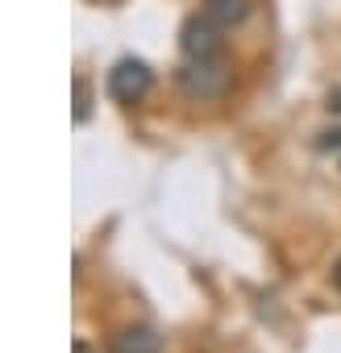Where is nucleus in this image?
<instances>
[{
  "label": "nucleus",
  "mask_w": 341,
  "mask_h": 353,
  "mask_svg": "<svg viewBox=\"0 0 341 353\" xmlns=\"http://www.w3.org/2000/svg\"><path fill=\"white\" fill-rule=\"evenodd\" d=\"M179 92L192 104H213L229 92V67L221 59H188L179 67Z\"/></svg>",
  "instance_id": "obj_1"
},
{
  "label": "nucleus",
  "mask_w": 341,
  "mask_h": 353,
  "mask_svg": "<svg viewBox=\"0 0 341 353\" xmlns=\"http://www.w3.org/2000/svg\"><path fill=\"white\" fill-rule=\"evenodd\" d=\"M225 34H229V30H221V26L208 21L204 13H192V17L184 21V30H179V50H184V59H221Z\"/></svg>",
  "instance_id": "obj_2"
},
{
  "label": "nucleus",
  "mask_w": 341,
  "mask_h": 353,
  "mask_svg": "<svg viewBox=\"0 0 341 353\" xmlns=\"http://www.w3.org/2000/svg\"><path fill=\"white\" fill-rule=\"evenodd\" d=\"M150 83H154V75H150V67H146L142 59H121V63L108 71V96H113L117 104H137V100L150 92Z\"/></svg>",
  "instance_id": "obj_3"
},
{
  "label": "nucleus",
  "mask_w": 341,
  "mask_h": 353,
  "mask_svg": "<svg viewBox=\"0 0 341 353\" xmlns=\"http://www.w3.org/2000/svg\"><path fill=\"white\" fill-rule=\"evenodd\" d=\"M108 353H162V336L154 328H146V324H133V328L113 332Z\"/></svg>",
  "instance_id": "obj_4"
},
{
  "label": "nucleus",
  "mask_w": 341,
  "mask_h": 353,
  "mask_svg": "<svg viewBox=\"0 0 341 353\" xmlns=\"http://www.w3.org/2000/svg\"><path fill=\"white\" fill-rule=\"evenodd\" d=\"M200 13H204L208 21H217L221 30H233V26H242V21H246L250 5H246V0H204Z\"/></svg>",
  "instance_id": "obj_5"
},
{
  "label": "nucleus",
  "mask_w": 341,
  "mask_h": 353,
  "mask_svg": "<svg viewBox=\"0 0 341 353\" xmlns=\"http://www.w3.org/2000/svg\"><path fill=\"white\" fill-rule=\"evenodd\" d=\"M88 112H92V104H88V83L75 79V121H88Z\"/></svg>",
  "instance_id": "obj_6"
},
{
  "label": "nucleus",
  "mask_w": 341,
  "mask_h": 353,
  "mask_svg": "<svg viewBox=\"0 0 341 353\" xmlns=\"http://www.w3.org/2000/svg\"><path fill=\"white\" fill-rule=\"evenodd\" d=\"M71 353H92V345H88V341H75V345H71Z\"/></svg>",
  "instance_id": "obj_7"
},
{
  "label": "nucleus",
  "mask_w": 341,
  "mask_h": 353,
  "mask_svg": "<svg viewBox=\"0 0 341 353\" xmlns=\"http://www.w3.org/2000/svg\"><path fill=\"white\" fill-rule=\"evenodd\" d=\"M333 287L341 291V258H337V266H333Z\"/></svg>",
  "instance_id": "obj_8"
}]
</instances>
